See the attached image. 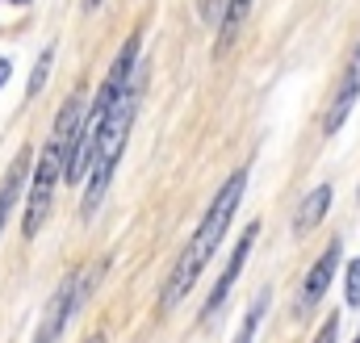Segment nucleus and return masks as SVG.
<instances>
[{"mask_svg":"<svg viewBox=\"0 0 360 343\" xmlns=\"http://www.w3.org/2000/svg\"><path fill=\"white\" fill-rule=\"evenodd\" d=\"M243 188H248V168H239L218 193H214V201H210L201 226L193 231V239L180 247V259L172 264V276H168V285H164L160 310H176L180 297L197 285L201 268H205L210 256L218 252V243H222V235H226V226H231V218H235V209H239V201H243Z\"/></svg>","mask_w":360,"mask_h":343,"instance_id":"nucleus-1","label":"nucleus"},{"mask_svg":"<svg viewBox=\"0 0 360 343\" xmlns=\"http://www.w3.org/2000/svg\"><path fill=\"white\" fill-rule=\"evenodd\" d=\"M143 80H147V72L134 67L130 80L117 88V96L109 101L101 126H96L89 176H84V180H89V188H84V205H89V209H96L101 197L109 193V180H113V172H117L122 147H126V138H130V126H134V113H139V101H143Z\"/></svg>","mask_w":360,"mask_h":343,"instance_id":"nucleus-2","label":"nucleus"},{"mask_svg":"<svg viewBox=\"0 0 360 343\" xmlns=\"http://www.w3.org/2000/svg\"><path fill=\"white\" fill-rule=\"evenodd\" d=\"M84 109H89V105H84V92L76 88V92L63 101L59 117H55V134H51V143H46V151H42V160H38V172H34V180H30V201H25V222H21L25 239H34V235L42 231L46 214H51L55 184H59V176H63V164H68V143H72V130H76V122H80Z\"/></svg>","mask_w":360,"mask_h":343,"instance_id":"nucleus-3","label":"nucleus"},{"mask_svg":"<svg viewBox=\"0 0 360 343\" xmlns=\"http://www.w3.org/2000/svg\"><path fill=\"white\" fill-rule=\"evenodd\" d=\"M96 272H101V268H96ZM96 272H92V276H96ZM92 276H68V280L55 289V297H51V306H46V314H42V323H38L34 343H59V335H63L68 323H72V314H76L80 302L89 297Z\"/></svg>","mask_w":360,"mask_h":343,"instance_id":"nucleus-4","label":"nucleus"},{"mask_svg":"<svg viewBox=\"0 0 360 343\" xmlns=\"http://www.w3.org/2000/svg\"><path fill=\"white\" fill-rule=\"evenodd\" d=\"M360 101V38L356 46H352V55H348V67H344V80L335 88V96H331V105H327V117H323V130L327 134H335L344 122H348V113H352V105Z\"/></svg>","mask_w":360,"mask_h":343,"instance_id":"nucleus-5","label":"nucleus"},{"mask_svg":"<svg viewBox=\"0 0 360 343\" xmlns=\"http://www.w3.org/2000/svg\"><path fill=\"white\" fill-rule=\"evenodd\" d=\"M256 235H260V226H248V235L235 243V256H231V264L222 268V280L214 285V293L205 297V318L214 314V310H222V302L231 297V289H235V280H239V272H243V264H248V256H252V247H256Z\"/></svg>","mask_w":360,"mask_h":343,"instance_id":"nucleus-6","label":"nucleus"},{"mask_svg":"<svg viewBox=\"0 0 360 343\" xmlns=\"http://www.w3.org/2000/svg\"><path fill=\"white\" fill-rule=\"evenodd\" d=\"M335 268H340V243H331V247L319 256V264L306 272V285H302V306H314V302L327 293V285H331Z\"/></svg>","mask_w":360,"mask_h":343,"instance_id":"nucleus-7","label":"nucleus"},{"mask_svg":"<svg viewBox=\"0 0 360 343\" xmlns=\"http://www.w3.org/2000/svg\"><path fill=\"white\" fill-rule=\"evenodd\" d=\"M327 205H331V184H319L302 205H297V218H293V231L297 235H306L310 226H319L323 222V214H327Z\"/></svg>","mask_w":360,"mask_h":343,"instance_id":"nucleus-8","label":"nucleus"},{"mask_svg":"<svg viewBox=\"0 0 360 343\" xmlns=\"http://www.w3.org/2000/svg\"><path fill=\"white\" fill-rule=\"evenodd\" d=\"M25 168H30V155H17L8 180L0 184V231H4V222H8V214H13V205H17V197H21V188H25Z\"/></svg>","mask_w":360,"mask_h":343,"instance_id":"nucleus-9","label":"nucleus"},{"mask_svg":"<svg viewBox=\"0 0 360 343\" xmlns=\"http://www.w3.org/2000/svg\"><path fill=\"white\" fill-rule=\"evenodd\" d=\"M248 13H252V0H231V4H226V13H222V46L235 42V34L243 30Z\"/></svg>","mask_w":360,"mask_h":343,"instance_id":"nucleus-10","label":"nucleus"},{"mask_svg":"<svg viewBox=\"0 0 360 343\" xmlns=\"http://www.w3.org/2000/svg\"><path fill=\"white\" fill-rule=\"evenodd\" d=\"M264 310H269V293H260V297H256V306H252V314L243 318V327H239L235 343H252V339H256V331H260V318H264Z\"/></svg>","mask_w":360,"mask_h":343,"instance_id":"nucleus-11","label":"nucleus"},{"mask_svg":"<svg viewBox=\"0 0 360 343\" xmlns=\"http://www.w3.org/2000/svg\"><path fill=\"white\" fill-rule=\"evenodd\" d=\"M51 63H55V46H46L42 55H38V63H34V76H30V96H38L42 92V84H46V76H51Z\"/></svg>","mask_w":360,"mask_h":343,"instance_id":"nucleus-12","label":"nucleus"},{"mask_svg":"<svg viewBox=\"0 0 360 343\" xmlns=\"http://www.w3.org/2000/svg\"><path fill=\"white\" fill-rule=\"evenodd\" d=\"M344 302L348 306H360V256L348 264V280H344Z\"/></svg>","mask_w":360,"mask_h":343,"instance_id":"nucleus-13","label":"nucleus"},{"mask_svg":"<svg viewBox=\"0 0 360 343\" xmlns=\"http://www.w3.org/2000/svg\"><path fill=\"white\" fill-rule=\"evenodd\" d=\"M226 4H231V0H201V17H205V25H222Z\"/></svg>","mask_w":360,"mask_h":343,"instance_id":"nucleus-14","label":"nucleus"},{"mask_svg":"<svg viewBox=\"0 0 360 343\" xmlns=\"http://www.w3.org/2000/svg\"><path fill=\"white\" fill-rule=\"evenodd\" d=\"M335 339H340V318H327L323 331L314 335V343H335Z\"/></svg>","mask_w":360,"mask_h":343,"instance_id":"nucleus-15","label":"nucleus"},{"mask_svg":"<svg viewBox=\"0 0 360 343\" xmlns=\"http://www.w3.org/2000/svg\"><path fill=\"white\" fill-rule=\"evenodd\" d=\"M8 72H13V59H0V88H4V80H8Z\"/></svg>","mask_w":360,"mask_h":343,"instance_id":"nucleus-16","label":"nucleus"},{"mask_svg":"<svg viewBox=\"0 0 360 343\" xmlns=\"http://www.w3.org/2000/svg\"><path fill=\"white\" fill-rule=\"evenodd\" d=\"M96 4H101V0H84V8H96Z\"/></svg>","mask_w":360,"mask_h":343,"instance_id":"nucleus-17","label":"nucleus"},{"mask_svg":"<svg viewBox=\"0 0 360 343\" xmlns=\"http://www.w3.org/2000/svg\"><path fill=\"white\" fill-rule=\"evenodd\" d=\"M89 343H105V335H92V339Z\"/></svg>","mask_w":360,"mask_h":343,"instance_id":"nucleus-18","label":"nucleus"},{"mask_svg":"<svg viewBox=\"0 0 360 343\" xmlns=\"http://www.w3.org/2000/svg\"><path fill=\"white\" fill-rule=\"evenodd\" d=\"M356 343H360V335H356Z\"/></svg>","mask_w":360,"mask_h":343,"instance_id":"nucleus-19","label":"nucleus"}]
</instances>
